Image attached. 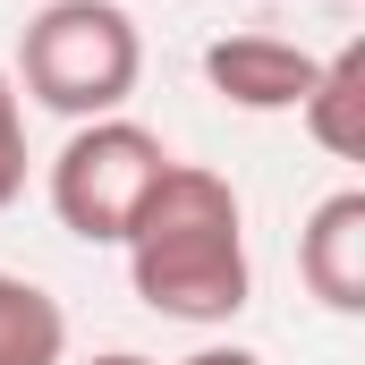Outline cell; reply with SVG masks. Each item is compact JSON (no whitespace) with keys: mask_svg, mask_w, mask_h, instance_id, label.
<instances>
[{"mask_svg":"<svg viewBox=\"0 0 365 365\" xmlns=\"http://www.w3.org/2000/svg\"><path fill=\"white\" fill-rule=\"evenodd\" d=\"M119 255H128L136 297H145L153 314H170V323H230V314H247V297H255L238 187L221 179V170H204V162H179V153H170V170L153 179V195L136 204Z\"/></svg>","mask_w":365,"mask_h":365,"instance_id":"cell-1","label":"cell"},{"mask_svg":"<svg viewBox=\"0 0 365 365\" xmlns=\"http://www.w3.org/2000/svg\"><path fill=\"white\" fill-rule=\"evenodd\" d=\"M17 93L60 119H110L145 77V34L119 0H43L17 34Z\"/></svg>","mask_w":365,"mask_h":365,"instance_id":"cell-2","label":"cell"},{"mask_svg":"<svg viewBox=\"0 0 365 365\" xmlns=\"http://www.w3.org/2000/svg\"><path fill=\"white\" fill-rule=\"evenodd\" d=\"M162 170H170V145H162L145 119H128V110H110V119H77L68 145L51 153V212H60L68 238H86V247H119L128 221H136V204L153 195Z\"/></svg>","mask_w":365,"mask_h":365,"instance_id":"cell-3","label":"cell"},{"mask_svg":"<svg viewBox=\"0 0 365 365\" xmlns=\"http://www.w3.org/2000/svg\"><path fill=\"white\" fill-rule=\"evenodd\" d=\"M314 68L323 60L280 43V34H221V43H204V86L230 110H297L306 86H314Z\"/></svg>","mask_w":365,"mask_h":365,"instance_id":"cell-4","label":"cell"},{"mask_svg":"<svg viewBox=\"0 0 365 365\" xmlns=\"http://www.w3.org/2000/svg\"><path fill=\"white\" fill-rule=\"evenodd\" d=\"M297 280L314 306L331 314H365V187H340L306 212L297 230Z\"/></svg>","mask_w":365,"mask_h":365,"instance_id":"cell-5","label":"cell"},{"mask_svg":"<svg viewBox=\"0 0 365 365\" xmlns=\"http://www.w3.org/2000/svg\"><path fill=\"white\" fill-rule=\"evenodd\" d=\"M297 119H306V136H314L331 162H357L365 153V43H340V51L314 68Z\"/></svg>","mask_w":365,"mask_h":365,"instance_id":"cell-6","label":"cell"},{"mask_svg":"<svg viewBox=\"0 0 365 365\" xmlns=\"http://www.w3.org/2000/svg\"><path fill=\"white\" fill-rule=\"evenodd\" d=\"M0 365H68V306L26 272H0Z\"/></svg>","mask_w":365,"mask_h":365,"instance_id":"cell-7","label":"cell"},{"mask_svg":"<svg viewBox=\"0 0 365 365\" xmlns=\"http://www.w3.org/2000/svg\"><path fill=\"white\" fill-rule=\"evenodd\" d=\"M26 195V93L0 68V212Z\"/></svg>","mask_w":365,"mask_h":365,"instance_id":"cell-8","label":"cell"},{"mask_svg":"<svg viewBox=\"0 0 365 365\" xmlns=\"http://www.w3.org/2000/svg\"><path fill=\"white\" fill-rule=\"evenodd\" d=\"M179 365H264L255 349H195V357H179Z\"/></svg>","mask_w":365,"mask_h":365,"instance_id":"cell-9","label":"cell"},{"mask_svg":"<svg viewBox=\"0 0 365 365\" xmlns=\"http://www.w3.org/2000/svg\"><path fill=\"white\" fill-rule=\"evenodd\" d=\"M86 365H153V357H136V349H110V357H86Z\"/></svg>","mask_w":365,"mask_h":365,"instance_id":"cell-10","label":"cell"}]
</instances>
